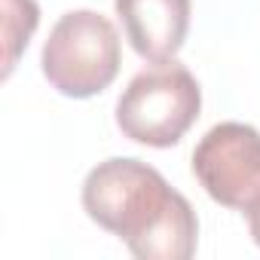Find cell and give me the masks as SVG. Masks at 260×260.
Returning a JSON list of instances; mask_svg holds the SVG:
<instances>
[{
  "mask_svg": "<svg viewBox=\"0 0 260 260\" xmlns=\"http://www.w3.org/2000/svg\"><path fill=\"white\" fill-rule=\"evenodd\" d=\"M125 40L150 61H172L190 31V0H113Z\"/></svg>",
  "mask_w": 260,
  "mask_h": 260,
  "instance_id": "5b68a950",
  "label": "cell"
},
{
  "mask_svg": "<svg viewBox=\"0 0 260 260\" xmlns=\"http://www.w3.org/2000/svg\"><path fill=\"white\" fill-rule=\"evenodd\" d=\"M37 22L40 10L34 0H4V77H10V71L16 68L22 49L37 31Z\"/></svg>",
  "mask_w": 260,
  "mask_h": 260,
  "instance_id": "8992f818",
  "label": "cell"
},
{
  "mask_svg": "<svg viewBox=\"0 0 260 260\" xmlns=\"http://www.w3.org/2000/svg\"><path fill=\"white\" fill-rule=\"evenodd\" d=\"M199 107L202 89L196 77L172 58L132 77L116 101V125L128 141L175 147L196 122Z\"/></svg>",
  "mask_w": 260,
  "mask_h": 260,
  "instance_id": "7a4b0ae2",
  "label": "cell"
},
{
  "mask_svg": "<svg viewBox=\"0 0 260 260\" xmlns=\"http://www.w3.org/2000/svg\"><path fill=\"white\" fill-rule=\"evenodd\" d=\"M248 214V230H251V239L257 242V248H260V199L245 211Z\"/></svg>",
  "mask_w": 260,
  "mask_h": 260,
  "instance_id": "52a82bcc",
  "label": "cell"
},
{
  "mask_svg": "<svg viewBox=\"0 0 260 260\" xmlns=\"http://www.w3.org/2000/svg\"><path fill=\"white\" fill-rule=\"evenodd\" d=\"M181 193L166 184V178L132 156H116L98 162L83 181L86 214L119 236L128 251H135L178 205Z\"/></svg>",
  "mask_w": 260,
  "mask_h": 260,
  "instance_id": "6da1fadb",
  "label": "cell"
},
{
  "mask_svg": "<svg viewBox=\"0 0 260 260\" xmlns=\"http://www.w3.org/2000/svg\"><path fill=\"white\" fill-rule=\"evenodd\" d=\"M43 74L68 98H92L119 74V34L95 10L64 13L43 43Z\"/></svg>",
  "mask_w": 260,
  "mask_h": 260,
  "instance_id": "3957f363",
  "label": "cell"
},
{
  "mask_svg": "<svg viewBox=\"0 0 260 260\" xmlns=\"http://www.w3.org/2000/svg\"><path fill=\"white\" fill-rule=\"evenodd\" d=\"M193 175L214 202L248 211L260 199V132L245 122H217L193 150Z\"/></svg>",
  "mask_w": 260,
  "mask_h": 260,
  "instance_id": "277c9868",
  "label": "cell"
}]
</instances>
